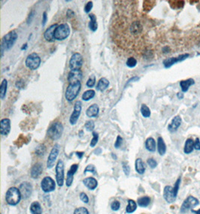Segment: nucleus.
Segmentation results:
<instances>
[{
  "label": "nucleus",
  "instance_id": "338daca9",
  "mask_svg": "<svg viewBox=\"0 0 200 214\" xmlns=\"http://www.w3.org/2000/svg\"><path fill=\"white\" fill-rule=\"evenodd\" d=\"M112 154H113V158H115V159H116V158H116V155H113V153H112Z\"/></svg>",
  "mask_w": 200,
  "mask_h": 214
},
{
  "label": "nucleus",
  "instance_id": "b1692460",
  "mask_svg": "<svg viewBox=\"0 0 200 214\" xmlns=\"http://www.w3.org/2000/svg\"><path fill=\"white\" fill-rule=\"evenodd\" d=\"M83 184L87 187L89 189L94 190L98 186V181L94 177H87L83 179Z\"/></svg>",
  "mask_w": 200,
  "mask_h": 214
},
{
  "label": "nucleus",
  "instance_id": "bf43d9fd",
  "mask_svg": "<svg viewBox=\"0 0 200 214\" xmlns=\"http://www.w3.org/2000/svg\"><path fill=\"white\" fill-rule=\"evenodd\" d=\"M169 50H170V48L168 47V46H165V47H163V49H162L163 53H169Z\"/></svg>",
  "mask_w": 200,
  "mask_h": 214
},
{
  "label": "nucleus",
  "instance_id": "0eeeda50",
  "mask_svg": "<svg viewBox=\"0 0 200 214\" xmlns=\"http://www.w3.org/2000/svg\"><path fill=\"white\" fill-rule=\"evenodd\" d=\"M199 203V201L197 198H196L193 196H188L184 201L182 203L181 206V212L182 213H185L187 212L189 209H192V208L195 207Z\"/></svg>",
  "mask_w": 200,
  "mask_h": 214
},
{
  "label": "nucleus",
  "instance_id": "c03bdc74",
  "mask_svg": "<svg viewBox=\"0 0 200 214\" xmlns=\"http://www.w3.org/2000/svg\"><path fill=\"white\" fill-rule=\"evenodd\" d=\"M88 171L92 172L94 174H96V168H95V167L93 164H89V165H88L86 167V169L84 170V174H86Z\"/></svg>",
  "mask_w": 200,
  "mask_h": 214
},
{
  "label": "nucleus",
  "instance_id": "603ef678",
  "mask_svg": "<svg viewBox=\"0 0 200 214\" xmlns=\"http://www.w3.org/2000/svg\"><path fill=\"white\" fill-rule=\"evenodd\" d=\"M80 197L82 201H83L84 203H89V197H88L87 194L84 192H81L80 194Z\"/></svg>",
  "mask_w": 200,
  "mask_h": 214
},
{
  "label": "nucleus",
  "instance_id": "aec40b11",
  "mask_svg": "<svg viewBox=\"0 0 200 214\" xmlns=\"http://www.w3.org/2000/svg\"><path fill=\"white\" fill-rule=\"evenodd\" d=\"M79 165L77 164H74L71 165V168L67 173V179H66V185L67 186H71L72 184L73 180H74V176L75 173L77 172V169H78Z\"/></svg>",
  "mask_w": 200,
  "mask_h": 214
},
{
  "label": "nucleus",
  "instance_id": "473e14b6",
  "mask_svg": "<svg viewBox=\"0 0 200 214\" xmlns=\"http://www.w3.org/2000/svg\"><path fill=\"white\" fill-rule=\"evenodd\" d=\"M95 96V91L93 89H89L84 92V93L82 95V99L85 101H88L89 100L92 99Z\"/></svg>",
  "mask_w": 200,
  "mask_h": 214
},
{
  "label": "nucleus",
  "instance_id": "69168bd1",
  "mask_svg": "<svg viewBox=\"0 0 200 214\" xmlns=\"http://www.w3.org/2000/svg\"><path fill=\"white\" fill-rule=\"evenodd\" d=\"M191 211H192V212H193L194 214H200V209H197V210H194V209H191Z\"/></svg>",
  "mask_w": 200,
  "mask_h": 214
},
{
  "label": "nucleus",
  "instance_id": "f257e3e1",
  "mask_svg": "<svg viewBox=\"0 0 200 214\" xmlns=\"http://www.w3.org/2000/svg\"><path fill=\"white\" fill-rule=\"evenodd\" d=\"M17 38H18V34L17 33V32L15 30L10 31L2 38L0 47H2L5 51L11 50L15 44Z\"/></svg>",
  "mask_w": 200,
  "mask_h": 214
},
{
  "label": "nucleus",
  "instance_id": "393cba45",
  "mask_svg": "<svg viewBox=\"0 0 200 214\" xmlns=\"http://www.w3.org/2000/svg\"><path fill=\"white\" fill-rule=\"evenodd\" d=\"M195 83V80L192 78L187 79V80H181L180 81V86L181 88V90L183 92H187L189 88Z\"/></svg>",
  "mask_w": 200,
  "mask_h": 214
},
{
  "label": "nucleus",
  "instance_id": "bb28decb",
  "mask_svg": "<svg viewBox=\"0 0 200 214\" xmlns=\"http://www.w3.org/2000/svg\"><path fill=\"white\" fill-rule=\"evenodd\" d=\"M145 146L147 150L149 152H154L156 150V141L154 139L151 137H149L146 139V143H145Z\"/></svg>",
  "mask_w": 200,
  "mask_h": 214
},
{
  "label": "nucleus",
  "instance_id": "20e7f679",
  "mask_svg": "<svg viewBox=\"0 0 200 214\" xmlns=\"http://www.w3.org/2000/svg\"><path fill=\"white\" fill-rule=\"evenodd\" d=\"M21 196L20 189H18L16 187H11L7 191L5 199H6V202L8 204L11 205V206H15L20 201Z\"/></svg>",
  "mask_w": 200,
  "mask_h": 214
},
{
  "label": "nucleus",
  "instance_id": "09e8293b",
  "mask_svg": "<svg viewBox=\"0 0 200 214\" xmlns=\"http://www.w3.org/2000/svg\"><path fill=\"white\" fill-rule=\"evenodd\" d=\"M35 11H32L30 13H29V16H28V17H27V20H26V21H27V24L28 25H29V24H31V23H32V20H33L34 17H35Z\"/></svg>",
  "mask_w": 200,
  "mask_h": 214
},
{
  "label": "nucleus",
  "instance_id": "774afa93",
  "mask_svg": "<svg viewBox=\"0 0 200 214\" xmlns=\"http://www.w3.org/2000/svg\"><path fill=\"white\" fill-rule=\"evenodd\" d=\"M198 55H200V53H198Z\"/></svg>",
  "mask_w": 200,
  "mask_h": 214
},
{
  "label": "nucleus",
  "instance_id": "2f4dec72",
  "mask_svg": "<svg viewBox=\"0 0 200 214\" xmlns=\"http://www.w3.org/2000/svg\"><path fill=\"white\" fill-rule=\"evenodd\" d=\"M30 211L32 214H42V209L39 202H33L30 206Z\"/></svg>",
  "mask_w": 200,
  "mask_h": 214
},
{
  "label": "nucleus",
  "instance_id": "de8ad7c7",
  "mask_svg": "<svg viewBox=\"0 0 200 214\" xmlns=\"http://www.w3.org/2000/svg\"><path fill=\"white\" fill-rule=\"evenodd\" d=\"M111 208L114 211L119 210V208H120V202L118 201V200H114V201L111 203Z\"/></svg>",
  "mask_w": 200,
  "mask_h": 214
},
{
  "label": "nucleus",
  "instance_id": "a211bd4d",
  "mask_svg": "<svg viewBox=\"0 0 200 214\" xmlns=\"http://www.w3.org/2000/svg\"><path fill=\"white\" fill-rule=\"evenodd\" d=\"M57 23H55V24L51 25L49 28H47L45 30L44 33V39L46 40L48 42H53L55 41L54 38V32L55 30H56V27L58 26Z\"/></svg>",
  "mask_w": 200,
  "mask_h": 214
},
{
  "label": "nucleus",
  "instance_id": "6e6552de",
  "mask_svg": "<svg viewBox=\"0 0 200 214\" xmlns=\"http://www.w3.org/2000/svg\"><path fill=\"white\" fill-rule=\"evenodd\" d=\"M83 64V57L80 53H75L71 56L69 61V68L71 70H80Z\"/></svg>",
  "mask_w": 200,
  "mask_h": 214
},
{
  "label": "nucleus",
  "instance_id": "6e6d98bb",
  "mask_svg": "<svg viewBox=\"0 0 200 214\" xmlns=\"http://www.w3.org/2000/svg\"><path fill=\"white\" fill-rule=\"evenodd\" d=\"M194 149L196 150H200V140L199 137H196L194 140Z\"/></svg>",
  "mask_w": 200,
  "mask_h": 214
},
{
  "label": "nucleus",
  "instance_id": "680f3d73",
  "mask_svg": "<svg viewBox=\"0 0 200 214\" xmlns=\"http://www.w3.org/2000/svg\"><path fill=\"white\" fill-rule=\"evenodd\" d=\"M28 48V44L27 43H26V44H23V46H22L21 47V50H26Z\"/></svg>",
  "mask_w": 200,
  "mask_h": 214
},
{
  "label": "nucleus",
  "instance_id": "423d86ee",
  "mask_svg": "<svg viewBox=\"0 0 200 214\" xmlns=\"http://www.w3.org/2000/svg\"><path fill=\"white\" fill-rule=\"evenodd\" d=\"M41 59L36 53H32L26 57L25 64L30 70H37L41 65Z\"/></svg>",
  "mask_w": 200,
  "mask_h": 214
},
{
  "label": "nucleus",
  "instance_id": "79ce46f5",
  "mask_svg": "<svg viewBox=\"0 0 200 214\" xmlns=\"http://www.w3.org/2000/svg\"><path fill=\"white\" fill-rule=\"evenodd\" d=\"M74 214H89V212L86 207H79L75 209Z\"/></svg>",
  "mask_w": 200,
  "mask_h": 214
},
{
  "label": "nucleus",
  "instance_id": "8fccbe9b",
  "mask_svg": "<svg viewBox=\"0 0 200 214\" xmlns=\"http://www.w3.org/2000/svg\"><path fill=\"white\" fill-rule=\"evenodd\" d=\"M122 166H123V170L124 172H125V173L127 175V176H128L130 173V171H131L130 166L128 165L127 162H122Z\"/></svg>",
  "mask_w": 200,
  "mask_h": 214
},
{
  "label": "nucleus",
  "instance_id": "5701e85b",
  "mask_svg": "<svg viewBox=\"0 0 200 214\" xmlns=\"http://www.w3.org/2000/svg\"><path fill=\"white\" fill-rule=\"evenodd\" d=\"M110 86V81L106 77H101L98 82L96 86V89L100 92H104Z\"/></svg>",
  "mask_w": 200,
  "mask_h": 214
},
{
  "label": "nucleus",
  "instance_id": "412c9836",
  "mask_svg": "<svg viewBox=\"0 0 200 214\" xmlns=\"http://www.w3.org/2000/svg\"><path fill=\"white\" fill-rule=\"evenodd\" d=\"M43 171V164L41 162H38L32 166L31 169V176L34 179L38 178L40 175L42 173Z\"/></svg>",
  "mask_w": 200,
  "mask_h": 214
},
{
  "label": "nucleus",
  "instance_id": "4468645a",
  "mask_svg": "<svg viewBox=\"0 0 200 214\" xmlns=\"http://www.w3.org/2000/svg\"><path fill=\"white\" fill-rule=\"evenodd\" d=\"M11 119L4 118L0 121V134L3 136H8L11 131Z\"/></svg>",
  "mask_w": 200,
  "mask_h": 214
},
{
  "label": "nucleus",
  "instance_id": "3c124183",
  "mask_svg": "<svg viewBox=\"0 0 200 214\" xmlns=\"http://www.w3.org/2000/svg\"><path fill=\"white\" fill-rule=\"evenodd\" d=\"M180 183H181V177H179L178 179H177V181L175 182V183L174 188H173V189H174V191H175V193L176 195L178 194V191L179 186H180Z\"/></svg>",
  "mask_w": 200,
  "mask_h": 214
},
{
  "label": "nucleus",
  "instance_id": "7ed1b4c3",
  "mask_svg": "<svg viewBox=\"0 0 200 214\" xmlns=\"http://www.w3.org/2000/svg\"><path fill=\"white\" fill-rule=\"evenodd\" d=\"M64 126L60 122H55L49 127L47 130V135L51 140H56L62 137L63 134Z\"/></svg>",
  "mask_w": 200,
  "mask_h": 214
},
{
  "label": "nucleus",
  "instance_id": "4c0bfd02",
  "mask_svg": "<svg viewBox=\"0 0 200 214\" xmlns=\"http://www.w3.org/2000/svg\"><path fill=\"white\" fill-rule=\"evenodd\" d=\"M137 60L134 57H129L126 62V65L130 68H134L137 66Z\"/></svg>",
  "mask_w": 200,
  "mask_h": 214
},
{
  "label": "nucleus",
  "instance_id": "9d476101",
  "mask_svg": "<svg viewBox=\"0 0 200 214\" xmlns=\"http://www.w3.org/2000/svg\"><path fill=\"white\" fill-rule=\"evenodd\" d=\"M59 151H60V146L58 143H56L53 148H52L51 151H50V154H49L48 158H47V166L48 168H52L54 166L55 161H56V158H57L58 155H59Z\"/></svg>",
  "mask_w": 200,
  "mask_h": 214
},
{
  "label": "nucleus",
  "instance_id": "9b49d317",
  "mask_svg": "<svg viewBox=\"0 0 200 214\" xmlns=\"http://www.w3.org/2000/svg\"><path fill=\"white\" fill-rule=\"evenodd\" d=\"M82 111V102L80 101H77L74 104V110H73L72 113H71V116H70V123L71 125H74L77 124V121H78L79 117H80V114H81Z\"/></svg>",
  "mask_w": 200,
  "mask_h": 214
},
{
  "label": "nucleus",
  "instance_id": "f8f14e48",
  "mask_svg": "<svg viewBox=\"0 0 200 214\" xmlns=\"http://www.w3.org/2000/svg\"><path fill=\"white\" fill-rule=\"evenodd\" d=\"M189 56L190 55L188 54V53H184V54L179 55L177 57L166 58V59H165L163 61V64L164 67H165L166 68H169L172 66L173 65L177 63V62H180L185 60L187 58L189 57Z\"/></svg>",
  "mask_w": 200,
  "mask_h": 214
},
{
  "label": "nucleus",
  "instance_id": "ea45409f",
  "mask_svg": "<svg viewBox=\"0 0 200 214\" xmlns=\"http://www.w3.org/2000/svg\"><path fill=\"white\" fill-rule=\"evenodd\" d=\"M95 83H96V77L95 75H91L86 82V86L89 88H92L95 86Z\"/></svg>",
  "mask_w": 200,
  "mask_h": 214
},
{
  "label": "nucleus",
  "instance_id": "e2e57ef3",
  "mask_svg": "<svg viewBox=\"0 0 200 214\" xmlns=\"http://www.w3.org/2000/svg\"><path fill=\"white\" fill-rule=\"evenodd\" d=\"M177 97L179 98V99H181V98H184V94L181 93V92H178Z\"/></svg>",
  "mask_w": 200,
  "mask_h": 214
},
{
  "label": "nucleus",
  "instance_id": "a878e982",
  "mask_svg": "<svg viewBox=\"0 0 200 214\" xmlns=\"http://www.w3.org/2000/svg\"><path fill=\"white\" fill-rule=\"evenodd\" d=\"M89 19H90V21H89V29L93 32H96L98 27V21H97V17L94 14H89Z\"/></svg>",
  "mask_w": 200,
  "mask_h": 214
},
{
  "label": "nucleus",
  "instance_id": "a19ab883",
  "mask_svg": "<svg viewBox=\"0 0 200 214\" xmlns=\"http://www.w3.org/2000/svg\"><path fill=\"white\" fill-rule=\"evenodd\" d=\"M92 135H93V137H92V140L90 142V146L92 147H94V146H96V144L98 142V139H99V134L98 133H97L96 131H93L92 132Z\"/></svg>",
  "mask_w": 200,
  "mask_h": 214
},
{
  "label": "nucleus",
  "instance_id": "c85d7f7f",
  "mask_svg": "<svg viewBox=\"0 0 200 214\" xmlns=\"http://www.w3.org/2000/svg\"><path fill=\"white\" fill-rule=\"evenodd\" d=\"M157 151L160 155H163L166 152V146L162 137L157 138Z\"/></svg>",
  "mask_w": 200,
  "mask_h": 214
},
{
  "label": "nucleus",
  "instance_id": "c9c22d12",
  "mask_svg": "<svg viewBox=\"0 0 200 214\" xmlns=\"http://www.w3.org/2000/svg\"><path fill=\"white\" fill-rule=\"evenodd\" d=\"M140 112H141V114L143 117H145V118L150 117L151 110H150V109H149V107H148L146 104H142L141 107H140Z\"/></svg>",
  "mask_w": 200,
  "mask_h": 214
},
{
  "label": "nucleus",
  "instance_id": "39448f33",
  "mask_svg": "<svg viewBox=\"0 0 200 214\" xmlns=\"http://www.w3.org/2000/svg\"><path fill=\"white\" fill-rule=\"evenodd\" d=\"M71 29L68 23H62L58 25L54 32V38L56 41H63L69 36Z\"/></svg>",
  "mask_w": 200,
  "mask_h": 214
},
{
  "label": "nucleus",
  "instance_id": "c756f323",
  "mask_svg": "<svg viewBox=\"0 0 200 214\" xmlns=\"http://www.w3.org/2000/svg\"><path fill=\"white\" fill-rule=\"evenodd\" d=\"M194 147V141L193 139L188 138L187 139L184 144V152L186 154H190L193 151Z\"/></svg>",
  "mask_w": 200,
  "mask_h": 214
},
{
  "label": "nucleus",
  "instance_id": "72a5a7b5",
  "mask_svg": "<svg viewBox=\"0 0 200 214\" xmlns=\"http://www.w3.org/2000/svg\"><path fill=\"white\" fill-rule=\"evenodd\" d=\"M151 202V198L149 196H144V197H141L138 198L137 200V203L138 205L141 207H146L149 205Z\"/></svg>",
  "mask_w": 200,
  "mask_h": 214
},
{
  "label": "nucleus",
  "instance_id": "1a4fd4ad",
  "mask_svg": "<svg viewBox=\"0 0 200 214\" xmlns=\"http://www.w3.org/2000/svg\"><path fill=\"white\" fill-rule=\"evenodd\" d=\"M65 164L62 160L59 159L56 166V178L59 186H62L65 178Z\"/></svg>",
  "mask_w": 200,
  "mask_h": 214
},
{
  "label": "nucleus",
  "instance_id": "a18cd8bd",
  "mask_svg": "<svg viewBox=\"0 0 200 214\" xmlns=\"http://www.w3.org/2000/svg\"><path fill=\"white\" fill-rule=\"evenodd\" d=\"M92 8H93V2H92V1L88 2L84 7V11L86 13V14H89V13H90L91 10L92 9Z\"/></svg>",
  "mask_w": 200,
  "mask_h": 214
},
{
  "label": "nucleus",
  "instance_id": "4d7b16f0",
  "mask_svg": "<svg viewBox=\"0 0 200 214\" xmlns=\"http://www.w3.org/2000/svg\"><path fill=\"white\" fill-rule=\"evenodd\" d=\"M15 86L17 89H23V86H24V82H23V80H19L16 82Z\"/></svg>",
  "mask_w": 200,
  "mask_h": 214
},
{
  "label": "nucleus",
  "instance_id": "f3484780",
  "mask_svg": "<svg viewBox=\"0 0 200 214\" xmlns=\"http://www.w3.org/2000/svg\"><path fill=\"white\" fill-rule=\"evenodd\" d=\"M20 191L21 193V195L23 196V198L26 199L31 195L32 191V186L29 182H24L20 184Z\"/></svg>",
  "mask_w": 200,
  "mask_h": 214
},
{
  "label": "nucleus",
  "instance_id": "49530a36",
  "mask_svg": "<svg viewBox=\"0 0 200 214\" xmlns=\"http://www.w3.org/2000/svg\"><path fill=\"white\" fill-rule=\"evenodd\" d=\"M122 143H123V138H122L120 135H118L116 142H115V144H114L115 147H116V149H119V148L122 145Z\"/></svg>",
  "mask_w": 200,
  "mask_h": 214
},
{
  "label": "nucleus",
  "instance_id": "e433bc0d",
  "mask_svg": "<svg viewBox=\"0 0 200 214\" xmlns=\"http://www.w3.org/2000/svg\"><path fill=\"white\" fill-rule=\"evenodd\" d=\"M46 152V146L45 145L41 143V144H39L35 149V153L38 155H44V153Z\"/></svg>",
  "mask_w": 200,
  "mask_h": 214
},
{
  "label": "nucleus",
  "instance_id": "6ab92c4d",
  "mask_svg": "<svg viewBox=\"0 0 200 214\" xmlns=\"http://www.w3.org/2000/svg\"><path fill=\"white\" fill-rule=\"evenodd\" d=\"M181 122L182 119L179 115L174 116L173 119H172V122H170V124H169L168 130L170 132H175V131H177L178 128L181 125Z\"/></svg>",
  "mask_w": 200,
  "mask_h": 214
},
{
  "label": "nucleus",
  "instance_id": "052dcab7",
  "mask_svg": "<svg viewBox=\"0 0 200 214\" xmlns=\"http://www.w3.org/2000/svg\"><path fill=\"white\" fill-rule=\"evenodd\" d=\"M76 154H77V155L78 156L79 158H82L83 155H84V152H77Z\"/></svg>",
  "mask_w": 200,
  "mask_h": 214
},
{
  "label": "nucleus",
  "instance_id": "2eb2a0df",
  "mask_svg": "<svg viewBox=\"0 0 200 214\" xmlns=\"http://www.w3.org/2000/svg\"><path fill=\"white\" fill-rule=\"evenodd\" d=\"M176 194L172 186L166 185L163 190V197L168 203H173L176 199Z\"/></svg>",
  "mask_w": 200,
  "mask_h": 214
},
{
  "label": "nucleus",
  "instance_id": "13d9d810",
  "mask_svg": "<svg viewBox=\"0 0 200 214\" xmlns=\"http://www.w3.org/2000/svg\"><path fill=\"white\" fill-rule=\"evenodd\" d=\"M74 14H74V12L72 11V10L68 9V11H67V16H68V18L74 17Z\"/></svg>",
  "mask_w": 200,
  "mask_h": 214
},
{
  "label": "nucleus",
  "instance_id": "f704fd0d",
  "mask_svg": "<svg viewBox=\"0 0 200 214\" xmlns=\"http://www.w3.org/2000/svg\"><path fill=\"white\" fill-rule=\"evenodd\" d=\"M137 206V203L134 200L130 199V200H128V205L126 207V212L127 213H132L136 210Z\"/></svg>",
  "mask_w": 200,
  "mask_h": 214
},
{
  "label": "nucleus",
  "instance_id": "cd10ccee",
  "mask_svg": "<svg viewBox=\"0 0 200 214\" xmlns=\"http://www.w3.org/2000/svg\"><path fill=\"white\" fill-rule=\"evenodd\" d=\"M135 169L137 172L140 174H143L146 171V166H145L144 162L143 161L142 158H137L135 162Z\"/></svg>",
  "mask_w": 200,
  "mask_h": 214
},
{
  "label": "nucleus",
  "instance_id": "ddd939ff",
  "mask_svg": "<svg viewBox=\"0 0 200 214\" xmlns=\"http://www.w3.org/2000/svg\"><path fill=\"white\" fill-rule=\"evenodd\" d=\"M41 186L44 192H50L56 188V182L50 176H45L41 181Z\"/></svg>",
  "mask_w": 200,
  "mask_h": 214
},
{
  "label": "nucleus",
  "instance_id": "5fc2aeb1",
  "mask_svg": "<svg viewBox=\"0 0 200 214\" xmlns=\"http://www.w3.org/2000/svg\"><path fill=\"white\" fill-rule=\"evenodd\" d=\"M140 80V77H138V76H134V77H131V78L129 79V80L127 81V83H126V84H125V87H126L127 86H128L129 83H132V82H136V81H137V80Z\"/></svg>",
  "mask_w": 200,
  "mask_h": 214
},
{
  "label": "nucleus",
  "instance_id": "7c9ffc66",
  "mask_svg": "<svg viewBox=\"0 0 200 214\" xmlns=\"http://www.w3.org/2000/svg\"><path fill=\"white\" fill-rule=\"evenodd\" d=\"M7 89H8V80L6 79H3L0 85V98L3 100L6 96Z\"/></svg>",
  "mask_w": 200,
  "mask_h": 214
},
{
  "label": "nucleus",
  "instance_id": "4be33fe9",
  "mask_svg": "<svg viewBox=\"0 0 200 214\" xmlns=\"http://www.w3.org/2000/svg\"><path fill=\"white\" fill-rule=\"evenodd\" d=\"M99 107L97 104H93L89 107L86 110V113L88 117L89 118H95L99 114Z\"/></svg>",
  "mask_w": 200,
  "mask_h": 214
},
{
  "label": "nucleus",
  "instance_id": "f03ea898",
  "mask_svg": "<svg viewBox=\"0 0 200 214\" xmlns=\"http://www.w3.org/2000/svg\"><path fill=\"white\" fill-rule=\"evenodd\" d=\"M81 90V82L77 81L75 83H69L65 91V98L68 102H71L77 97Z\"/></svg>",
  "mask_w": 200,
  "mask_h": 214
},
{
  "label": "nucleus",
  "instance_id": "864d4df0",
  "mask_svg": "<svg viewBox=\"0 0 200 214\" xmlns=\"http://www.w3.org/2000/svg\"><path fill=\"white\" fill-rule=\"evenodd\" d=\"M47 20H48V17H47V13L46 11H44L43 13V16H42V22H41V24H42V26H45L46 23H47Z\"/></svg>",
  "mask_w": 200,
  "mask_h": 214
},
{
  "label": "nucleus",
  "instance_id": "0e129e2a",
  "mask_svg": "<svg viewBox=\"0 0 200 214\" xmlns=\"http://www.w3.org/2000/svg\"><path fill=\"white\" fill-rule=\"evenodd\" d=\"M101 152V148H98V149H96V150L95 151V153L97 154V155H99L100 153Z\"/></svg>",
  "mask_w": 200,
  "mask_h": 214
},
{
  "label": "nucleus",
  "instance_id": "58836bf2",
  "mask_svg": "<svg viewBox=\"0 0 200 214\" xmlns=\"http://www.w3.org/2000/svg\"><path fill=\"white\" fill-rule=\"evenodd\" d=\"M95 122L92 119H89V120L86 121V123H85V128L88 131H93V130L95 129Z\"/></svg>",
  "mask_w": 200,
  "mask_h": 214
},
{
  "label": "nucleus",
  "instance_id": "dca6fc26",
  "mask_svg": "<svg viewBox=\"0 0 200 214\" xmlns=\"http://www.w3.org/2000/svg\"><path fill=\"white\" fill-rule=\"evenodd\" d=\"M83 78V71L81 70H71L68 73V81L69 83L81 81Z\"/></svg>",
  "mask_w": 200,
  "mask_h": 214
},
{
  "label": "nucleus",
  "instance_id": "37998d69",
  "mask_svg": "<svg viewBox=\"0 0 200 214\" xmlns=\"http://www.w3.org/2000/svg\"><path fill=\"white\" fill-rule=\"evenodd\" d=\"M147 163L151 168H155V167H157V162L156 160L154 159L153 158H148Z\"/></svg>",
  "mask_w": 200,
  "mask_h": 214
}]
</instances>
